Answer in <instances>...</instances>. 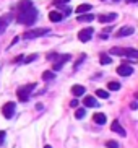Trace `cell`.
<instances>
[{
    "label": "cell",
    "mask_w": 138,
    "mask_h": 148,
    "mask_svg": "<svg viewBox=\"0 0 138 148\" xmlns=\"http://www.w3.org/2000/svg\"><path fill=\"white\" fill-rule=\"evenodd\" d=\"M36 18H38V10H36L34 3L31 0H21L18 3V23L25 25V26H31V25H34Z\"/></svg>",
    "instance_id": "obj_1"
},
{
    "label": "cell",
    "mask_w": 138,
    "mask_h": 148,
    "mask_svg": "<svg viewBox=\"0 0 138 148\" xmlns=\"http://www.w3.org/2000/svg\"><path fill=\"white\" fill-rule=\"evenodd\" d=\"M36 90V83H28V85H23V86H20L16 90V96L18 99L23 101V103H26V101L29 99L31 93Z\"/></svg>",
    "instance_id": "obj_2"
},
{
    "label": "cell",
    "mask_w": 138,
    "mask_h": 148,
    "mask_svg": "<svg viewBox=\"0 0 138 148\" xmlns=\"http://www.w3.org/2000/svg\"><path fill=\"white\" fill-rule=\"evenodd\" d=\"M51 31L46 29V28H38V29H29V31H26L25 34H23V38L25 39H33V38H41V36H46L49 34Z\"/></svg>",
    "instance_id": "obj_3"
},
{
    "label": "cell",
    "mask_w": 138,
    "mask_h": 148,
    "mask_svg": "<svg viewBox=\"0 0 138 148\" xmlns=\"http://www.w3.org/2000/svg\"><path fill=\"white\" fill-rule=\"evenodd\" d=\"M15 109H16V104L13 103V101H8L7 104H3L2 108V114H3L5 119H12L13 114H15Z\"/></svg>",
    "instance_id": "obj_4"
},
{
    "label": "cell",
    "mask_w": 138,
    "mask_h": 148,
    "mask_svg": "<svg viewBox=\"0 0 138 148\" xmlns=\"http://www.w3.org/2000/svg\"><path fill=\"white\" fill-rule=\"evenodd\" d=\"M93 33H94L93 28H85V29H81L78 33V39L81 41V42H88V41L93 38Z\"/></svg>",
    "instance_id": "obj_5"
},
{
    "label": "cell",
    "mask_w": 138,
    "mask_h": 148,
    "mask_svg": "<svg viewBox=\"0 0 138 148\" xmlns=\"http://www.w3.org/2000/svg\"><path fill=\"white\" fill-rule=\"evenodd\" d=\"M117 73L120 75V77H130V75L133 73V67H130L128 64H122V65L117 67Z\"/></svg>",
    "instance_id": "obj_6"
},
{
    "label": "cell",
    "mask_w": 138,
    "mask_h": 148,
    "mask_svg": "<svg viewBox=\"0 0 138 148\" xmlns=\"http://www.w3.org/2000/svg\"><path fill=\"white\" fill-rule=\"evenodd\" d=\"M117 20V13H106V15H99L98 21L99 23H112Z\"/></svg>",
    "instance_id": "obj_7"
},
{
    "label": "cell",
    "mask_w": 138,
    "mask_h": 148,
    "mask_svg": "<svg viewBox=\"0 0 138 148\" xmlns=\"http://www.w3.org/2000/svg\"><path fill=\"white\" fill-rule=\"evenodd\" d=\"M135 33V28L133 26H124L120 28V29L117 31V38H125V36H130V34H133Z\"/></svg>",
    "instance_id": "obj_8"
},
{
    "label": "cell",
    "mask_w": 138,
    "mask_h": 148,
    "mask_svg": "<svg viewBox=\"0 0 138 148\" xmlns=\"http://www.w3.org/2000/svg\"><path fill=\"white\" fill-rule=\"evenodd\" d=\"M111 130L115 132V134H119V135H122V137H125V135H127L125 129L120 125V122H119V121H114V122H112V125H111Z\"/></svg>",
    "instance_id": "obj_9"
},
{
    "label": "cell",
    "mask_w": 138,
    "mask_h": 148,
    "mask_svg": "<svg viewBox=\"0 0 138 148\" xmlns=\"http://www.w3.org/2000/svg\"><path fill=\"white\" fill-rule=\"evenodd\" d=\"M59 59H60V60H59V62H54V65H52V69H54V70H60L62 67H64L65 62L70 59V56H68V54H64V56H60Z\"/></svg>",
    "instance_id": "obj_10"
},
{
    "label": "cell",
    "mask_w": 138,
    "mask_h": 148,
    "mask_svg": "<svg viewBox=\"0 0 138 148\" xmlns=\"http://www.w3.org/2000/svg\"><path fill=\"white\" fill-rule=\"evenodd\" d=\"M49 20L54 21V23H59V21L64 20V15H62L60 12H57V10H52L51 13H49Z\"/></svg>",
    "instance_id": "obj_11"
},
{
    "label": "cell",
    "mask_w": 138,
    "mask_h": 148,
    "mask_svg": "<svg viewBox=\"0 0 138 148\" xmlns=\"http://www.w3.org/2000/svg\"><path fill=\"white\" fill-rule=\"evenodd\" d=\"M10 20H12V16H10V15H3V16L0 18V34L5 31V28L8 26Z\"/></svg>",
    "instance_id": "obj_12"
},
{
    "label": "cell",
    "mask_w": 138,
    "mask_h": 148,
    "mask_svg": "<svg viewBox=\"0 0 138 148\" xmlns=\"http://www.w3.org/2000/svg\"><path fill=\"white\" fill-rule=\"evenodd\" d=\"M124 56H127L128 59H132V60H137L138 59V51L137 49H132V47L124 49Z\"/></svg>",
    "instance_id": "obj_13"
},
{
    "label": "cell",
    "mask_w": 138,
    "mask_h": 148,
    "mask_svg": "<svg viewBox=\"0 0 138 148\" xmlns=\"http://www.w3.org/2000/svg\"><path fill=\"white\" fill-rule=\"evenodd\" d=\"M85 91H86V90H85V86H83V85H73V88H72V93H73V96H83L85 95Z\"/></svg>",
    "instance_id": "obj_14"
},
{
    "label": "cell",
    "mask_w": 138,
    "mask_h": 148,
    "mask_svg": "<svg viewBox=\"0 0 138 148\" xmlns=\"http://www.w3.org/2000/svg\"><path fill=\"white\" fill-rule=\"evenodd\" d=\"M83 103H85L86 108H96V106H98V101H96V98H93V96H86V98L83 99Z\"/></svg>",
    "instance_id": "obj_15"
},
{
    "label": "cell",
    "mask_w": 138,
    "mask_h": 148,
    "mask_svg": "<svg viewBox=\"0 0 138 148\" xmlns=\"http://www.w3.org/2000/svg\"><path fill=\"white\" fill-rule=\"evenodd\" d=\"M93 121L96 122V124H99V125H102V124H106V116H104L102 112H96L94 116H93Z\"/></svg>",
    "instance_id": "obj_16"
},
{
    "label": "cell",
    "mask_w": 138,
    "mask_h": 148,
    "mask_svg": "<svg viewBox=\"0 0 138 148\" xmlns=\"http://www.w3.org/2000/svg\"><path fill=\"white\" fill-rule=\"evenodd\" d=\"M93 8V7H91L89 3H81L80 5V7H77V13H86V12H89V10Z\"/></svg>",
    "instance_id": "obj_17"
},
{
    "label": "cell",
    "mask_w": 138,
    "mask_h": 148,
    "mask_svg": "<svg viewBox=\"0 0 138 148\" xmlns=\"http://www.w3.org/2000/svg\"><path fill=\"white\" fill-rule=\"evenodd\" d=\"M107 88L111 90V91H119V90H120V83L119 82H109Z\"/></svg>",
    "instance_id": "obj_18"
},
{
    "label": "cell",
    "mask_w": 138,
    "mask_h": 148,
    "mask_svg": "<svg viewBox=\"0 0 138 148\" xmlns=\"http://www.w3.org/2000/svg\"><path fill=\"white\" fill-rule=\"evenodd\" d=\"M94 20V16L91 13H86V15H80L78 16V21H86V23H89V21H93Z\"/></svg>",
    "instance_id": "obj_19"
},
{
    "label": "cell",
    "mask_w": 138,
    "mask_h": 148,
    "mask_svg": "<svg viewBox=\"0 0 138 148\" xmlns=\"http://www.w3.org/2000/svg\"><path fill=\"white\" fill-rule=\"evenodd\" d=\"M55 78V73L54 72H51V70H46L42 73V80H46V82H49V80H54Z\"/></svg>",
    "instance_id": "obj_20"
},
{
    "label": "cell",
    "mask_w": 138,
    "mask_h": 148,
    "mask_svg": "<svg viewBox=\"0 0 138 148\" xmlns=\"http://www.w3.org/2000/svg\"><path fill=\"white\" fill-rule=\"evenodd\" d=\"M101 64H102V65H107V64H112V59H111L109 56H106V54H102V56H101Z\"/></svg>",
    "instance_id": "obj_21"
},
{
    "label": "cell",
    "mask_w": 138,
    "mask_h": 148,
    "mask_svg": "<svg viewBox=\"0 0 138 148\" xmlns=\"http://www.w3.org/2000/svg\"><path fill=\"white\" fill-rule=\"evenodd\" d=\"M96 96H99V98H104V99H107V98H109V93H107V91H104V90H99V88H98V90H96Z\"/></svg>",
    "instance_id": "obj_22"
},
{
    "label": "cell",
    "mask_w": 138,
    "mask_h": 148,
    "mask_svg": "<svg viewBox=\"0 0 138 148\" xmlns=\"http://www.w3.org/2000/svg\"><path fill=\"white\" fill-rule=\"evenodd\" d=\"M85 114H86V111H85V109H77L75 117H77V119H83V117H85Z\"/></svg>",
    "instance_id": "obj_23"
},
{
    "label": "cell",
    "mask_w": 138,
    "mask_h": 148,
    "mask_svg": "<svg viewBox=\"0 0 138 148\" xmlns=\"http://www.w3.org/2000/svg\"><path fill=\"white\" fill-rule=\"evenodd\" d=\"M106 147L107 148H119V143L114 142V140H109V142H106Z\"/></svg>",
    "instance_id": "obj_24"
},
{
    "label": "cell",
    "mask_w": 138,
    "mask_h": 148,
    "mask_svg": "<svg viewBox=\"0 0 138 148\" xmlns=\"http://www.w3.org/2000/svg\"><path fill=\"white\" fill-rule=\"evenodd\" d=\"M47 59L54 62L55 59H59V54H57V52H49V54H47Z\"/></svg>",
    "instance_id": "obj_25"
},
{
    "label": "cell",
    "mask_w": 138,
    "mask_h": 148,
    "mask_svg": "<svg viewBox=\"0 0 138 148\" xmlns=\"http://www.w3.org/2000/svg\"><path fill=\"white\" fill-rule=\"evenodd\" d=\"M34 59H38V54H31L28 59H25V62H26V64H29V62H33Z\"/></svg>",
    "instance_id": "obj_26"
},
{
    "label": "cell",
    "mask_w": 138,
    "mask_h": 148,
    "mask_svg": "<svg viewBox=\"0 0 138 148\" xmlns=\"http://www.w3.org/2000/svg\"><path fill=\"white\" fill-rule=\"evenodd\" d=\"M70 0H52V3L54 5H64V3H68Z\"/></svg>",
    "instance_id": "obj_27"
},
{
    "label": "cell",
    "mask_w": 138,
    "mask_h": 148,
    "mask_svg": "<svg viewBox=\"0 0 138 148\" xmlns=\"http://www.w3.org/2000/svg\"><path fill=\"white\" fill-rule=\"evenodd\" d=\"M5 135H7V134H5V132H3V130H0V145H3V140H5Z\"/></svg>",
    "instance_id": "obj_28"
},
{
    "label": "cell",
    "mask_w": 138,
    "mask_h": 148,
    "mask_svg": "<svg viewBox=\"0 0 138 148\" xmlns=\"http://www.w3.org/2000/svg\"><path fill=\"white\" fill-rule=\"evenodd\" d=\"M70 106H72V108H77V106H78V99H72V101H70Z\"/></svg>",
    "instance_id": "obj_29"
},
{
    "label": "cell",
    "mask_w": 138,
    "mask_h": 148,
    "mask_svg": "<svg viewBox=\"0 0 138 148\" xmlns=\"http://www.w3.org/2000/svg\"><path fill=\"white\" fill-rule=\"evenodd\" d=\"M128 3H135V2H138V0H127Z\"/></svg>",
    "instance_id": "obj_30"
},
{
    "label": "cell",
    "mask_w": 138,
    "mask_h": 148,
    "mask_svg": "<svg viewBox=\"0 0 138 148\" xmlns=\"http://www.w3.org/2000/svg\"><path fill=\"white\" fill-rule=\"evenodd\" d=\"M44 148H52V147H51V145H46V147H44Z\"/></svg>",
    "instance_id": "obj_31"
}]
</instances>
